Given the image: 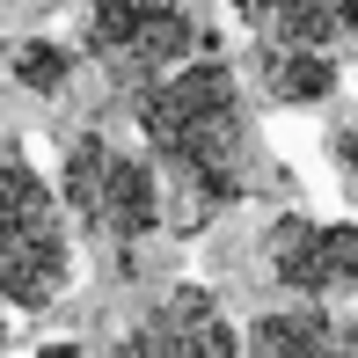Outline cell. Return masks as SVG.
<instances>
[{
	"mask_svg": "<svg viewBox=\"0 0 358 358\" xmlns=\"http://www.w3.org/2000/svg\"><path fill=\"white\" fill-rule=\"evenodd\" d=\"M132 117L161 176V227L198 234L256 190V124L241 103V73L220 52L183 59L169 80L132 95Z\"/></svg>",
	"mask_w": 358,
	"mask_h": 358,
	"instance_id": "cell-1",
	"label": "cell"
},
{
	"mask_svg": "<svg viewBox=\"0 0 358 358\" xmlns=\"http://www.w3.org/2000/svg\"><path fill=\"white\" fill-rule=\"evenodd\" d=\"M73 292V227L52 176L15 132H0V307L44 315Z\"/></svg>",
	"mask_w": 358,
	"mask_h": 358,
	"instance_id": "cell-2",
	"label": "cell"
},
{
	"mask_svg": "<svg viewBox=\"0 0 358 358\" xmlns=\"http://www.w3.org/2000/svg\"><path fill=\"white\" fill-rule=\"evenodd\" d=\"M52 190H59L66 227H80V234H88L95 249H110L117 264H132L139 241L161 234V176H154V161L132 154L124 139L95 132V124L59 146Z\"/></svg>",
	"mask_w": 358,
	"mask_h": 358,
	"instance_id": "cell-3",
	"label": "cell"
},
{
	"mask_svg": "<svg viewBox=\"0 0 358 358\" xmlns=\"http://www.w3.org/2000/svg\"><path fill=\"white\" fill-rule=\"evenodd\" d=\"M80 52L95 59V73L117 95H146L183 59L205 52V29L183 0H95L80 22Z\"/></svg>",
	"mask_w": 358,
	"mask_h": 358,
	"instance_id": "cell-4",
	"label": "cell"
},
{
	"mask_svg": "<svg viewBox=\"0 0 358 358\" xmlns=\"http://www.w3.org/2000/svg\"><path fill=\"white\" fill-rule=\"evenodd\" d=\"M264 271L271 285L307 307L358 300V220H307L278 213L264 227Z\"/></svg>",
	"mask_w": 358,
	"mask_h": 358,
	"instance_id": "cell-5",
	"label": "cell"
},
{
	"mask_svg": "<svg viewBox=\"0 0 358 358\" xmlns=\"http://www.w3.org/2000/svg\"><path fill=\"white\" fill-rule=\"evenodd\" d=\"M110 358H241V329L205 285H169L117 329Z\"/></svg>",
	"mask_w": 358,
	"mask_h": 358,
	"instance_id": "cell-6",
	"label": "cell"
},
{
	"mask_svg": "<svg viewBox=\"0 0 358 358\" xmlns=\"http://www.w3.org/2000/svg\"><path fill=\"white\" fill-rule=\"evenodd\" d=\"M256 44H307V52H351L358 0H227Z\"/></svg>",
	"mask_w": 358,
	"mask_h": 358,
	"instance_id": "cell-7",
	"label": "cell"
},
{
	"mask_svg": "<svg viewBox=\"0 0 358 358\" xmlns=\"http://www.w3.org/2000/svg\"><path fill=\"white\" fill-rule=\"evenodd\" d=\"M241 358H358V322L336 307H271L241 329Z\"/></svg>",
	"mask_w": 358,
	"mask_h": 358,
	"instance_id": "cell-8",
	"label": "cell"
},
{
	"mask_svg": "<svg viewBox=\"0 0 358 358\" xmlns=\"http://www.w3.org/2000/svg\"><path fill=\"white\" fill-rule=\"evenodd\" d=\"M249 80L278 110H315V103H329L344 88V59L307 52V44H249Z\"/></svg>",
	"mask_w": 358,
	"mask_h": 358,
	"instance_id": "cell-9",
	"label": "cell"
},
{
	"mask_svg": "<svg viewBox=\"0 0 358 358\" xmlns=\"http://www.w3.org/2000/svg\"><path fill=\"white\" fill-rule=\"evenodd\" d=\"M8 73L22 80L29 95H66V80H73V44H59V37H22L8 52Z\"/></svg>",
	"mask_w": 358,
	"mask_h": 358,
	"instance_id": "cell-10",
	"label": "cell"
},
{
	"mask_svg": "<svg viewBox=\"0 0 358 358\" xmlns=\"http://www.w3.org/2000/svg\"><path fill=\"white\" fill-rule=\"evenodd\" d=\"M37 358H88V344H73V336H52V344H44Z\"/></svg>",
	"mask_w": 358,
	"mask_h": 358,
	"instance_id": "cell-11",
	"label": "cell"
},
{
	"mask_svg": "<svg viewBox=\"0 0 358 358\" xmlns=\"http://www.w3.org/2000/svg\"><path fill=\"white\" fill-rule=\"evenodd\" d=\"M0 351H8V307H0Z\"/></svg>",
	"mask_w": 358,
	"mask_h": 358,
	"instance_id": "cell-12",
	"label": "cell"
},
{
	"mask_svg": "<svg viewBox=\"0 0 358 358\" xmlns=\"http://www.w3.org/2000/svg\"><path fill=\"white\" fill-rule=\"evenodd\" d=\"M0 8H15V0H0Z\"/></svg>",
	"mask_w": 358,
	"mask_h": 358,
	"instance_id": "cell-13",
	"label": "cell"
}]
</instances>
